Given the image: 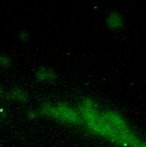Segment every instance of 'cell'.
<instances>
[{
  "label": "cell",
  "instance_id": "cell-1",
  "mask_svg": "<svg viewBox=\"0 0 146 147\" xmlns=\"http://www.w3.org/2000/svg\"><path fill=\"white\" fill-rule=\"evenodd\" d=\"M105 25L111 30H119L124 26V19L119 11H111L105 18Z\"/></svg>",
  "mask_w": 146,
  "mask_h": 147
},
{
  "label": "cell",
  "instance_id": "cell-7",
  "mask_svg": "<svg viewBox=\"0 0 146 147\" xmlns=\"http://www.w3.org/2000/svg\"><path fill=\"white\" fill-rule=\"evenodd\" d=\"M0 97H4V90H3L1 86H0Z\"/></svg>",
  "mask_w": 146,
  "mask_h": 147
},
{
  "label": "cell",
  "instance_id": "cell-4",
  "mask_svg": "<svg viewBox=\"0 0 146 147\" xmlns=\"http://www.w3.org/2000/svg\"><path fill=\"white\" fill-rule=\"evenodd\" d=\"M0 67H4V68L11 67V59L7 57V56H1V55H0Z\"/></svg>",
  "mask_w": 146,
  "mask_h": 147
},
{
  "label": "cell",
  "instance_id": "cell-6",
  "mask_svg": "<svg viewBox=\"0 0 146 147\" xmlns=\"http://www.w3.org/2000/svg\"><path fill=\"white\" fill-rule=\"evenodd\" d=\"M27 116H29L30 119H34V117H37V116H38V113H34V112H29V113H27Z\"/></svg>",
  "mask_w": 146,
  "mask_h": 147
},
{
  "label": "cell",
  "instance_id": "cell-5",
  "mask_svg": "<svg viewBox=\"0 0 146 147\" xmlns=\"http://www.w3.org/2000/svg\"><path fill=\"white\" fill-rule=\"evenodd\" d=\"M27 38H29V34H26V32H22L21 33V40L22 41H26Z\"/></svg>",
  "mask_w": 146,
  "mask_h": 147
},
{
  "label": "cell",
  "instance_id": "cell-2",
  "mask_svg": "<svg viewBox=\"0 0 146 147\" xmlns=\"http://www.w3.org/2000/svg\"><path fill=\"white\" fill-rule=\"evenodd\" d=\"M36 76L38 80H41V82H53V80H56V74L53 72L52 69L49 68H45V67H41V68L38 69L36 72Z\"/></svg>",
  "mask_w": 146,
  "mask_h": 147
},
{
  "label": "cell",
  "instance_id": "cell-3",
  "mask_svg": "<svg viewBox=\"0 0 146 147\" xmlns=\"http://www.w3.org/2000/svg\"><path fill=\"white\" fill-rule=\"evenodd\" d=\"M10 97L11 98H14V100H19V101H26V95H25V93L22 91V90H12L10 93Z\"/></svg>",
  "mask_w": 146,
  "mask_h": 147
}]
</instances>
